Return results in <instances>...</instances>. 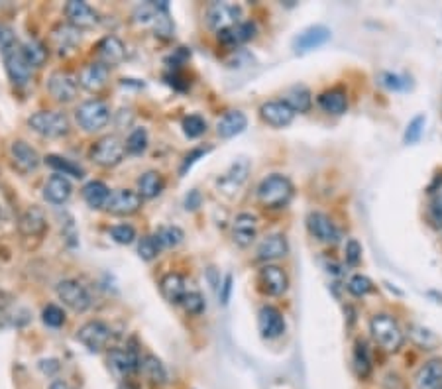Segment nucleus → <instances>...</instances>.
<instances>
[{
  "label": "nucleus",
  "mask_w": 442,
  "mask_h": 389,
  "mask_svg": "<svg viewBox=\"0 0 442 389\" xmlns=\"http://www.w3.org/2000/svg\"><path fill=\"white\" fill-rule=\"evenodd\" d=\"M0 55L4 61L6 75L16 87H24L32 77V67L28 65L22 53V43L16 38V32L12 28L2 24L0 26Z\"/></svg>",
  "instance_id": "1"
},
{
  "label": "nucleus",
  "mask_w": 442,
  "mask_h": 389,
  "mask_svg": "<svg viewBox=\"0 0 442 389\" xmlns=\"http://www.w3.org/2000/svg\"><path fill=\"white\" fill-rule=\"evenodd\" d=\"M295 194L293 183L285 175L272 173L258 185V201L265 208H285Z\"/></svg>",
  "instance_id": "2"
},
{
  "label": "nucleus",
  "mask_w": 442,
  "mask_h": 389,
  "mask_svg": "<svg viewBox=\"0 0 442 389\" xmlns=\"http://www.w3.org/2000/svg\"><path fill=\"white\" fill-rule=\"evenodd\" d=\"M370 332L379 348L385 352H399L405 344V332L397 319L388 312L374 315L370 321Z\"/></svg>",
  "instance_id": "3"
},
{
  "label": "nucleus",
  "mask_w": 442,
  "mask_h": 389,
  "mask_svg": "<svg viewBox=\"0 0 442 389\" xmlns=\"http://www.w3.org/2000/svg\"><path fill=\"white\" fill-rule=\"evenodd\" d=\"M28 126L43 138H63L69 134L71 124L63 112L57 110H39L28 118Z\"/></svg>",
  "instance_id": "4"
},
{
  "label": "nucleus",
  "mask_w": 442,
  "mask_h": 389,
  "mask_svg": "<svg viewBox=\"0 0 442 389\" xmlns=\"http://www.w3.org/2000/svg\"><path fill=\"white\" fill-rule=\"evenodd\" d=\"M110 106L101 101V99H91L79 104L75 110V120L85 132H99V130L106 128V124L110 122Z\"/></svg>",
  "instance_id": "5"
},
{
  "label": "nucleus",
  "mask_w": 442,
  "mask_h": 389,
  "mask_svg": "<svg viewBox=\"0 0 442 389\" xmlns=\"http://www.w3.org/2000/svg\"><path fill=\"white\" fill-rule=\"evenodd\" d=\"M124 156H126V146L114 134L103 136L91 148V159L101 168H117Z\"/></svg>",
  "instance_id": "6"
},
{
  "label": "nucleus",
  "mask_w": 442,
  "mask_h": 389,
  "mask_svg": "<svg viewBox=\"0 0 442 389\" xmlns=\"http://www.w3.org/2000/svg\"><path fill=\"white\" fill-rule=\"evenodd\" d=\"M55 293H57L59 301H63V305L69 307L71 311L85 312L91 309V293L77 279H63V281H59L57 287H55Z\"/></svg>",
  "instance_id": "7"
},
{
  "label": "nucleus",
  "mask_w": 442,
  "mask_h": 389,
  "mask_svg": "<svg viewBox=\"0 0 442 389\" xmlns=\"http://www.w3.org/2000/svg\"><path fill=\"white\" fill-rule=\"evenodd\" d=\"M242 22V8L232 2H212L207 8V24L217 34L238 26Z\"/></svg>",
  "instance_id": "8"
},
{
  "label": "nucleus",
  "mask_w": 442,
  "mask_h": 389,
  "mask_svg": "<svg viewBox=\"0 0 442 389\" xmlns=\"http://www.w3.org/2000/svg\"><path fill=\"white\" fill-rule=\"evenodd\" d=\"M77 340L89 352H103L112 340V328L103 321H89L77 330Z\"/></svg>",
  "instance_id": "9"
},
{
  "label": "nucleus",
  "mask_w": 442,
  "mask_h": 389,
  "mask_svg": "<svg viewBox=\"0 0 442 389\" xmlns=\"http://www.w3.org/2000/svg\"><path fill=\"white\" fill-rule=\"evenodd\" d=\"M140 352L134 344H126L122 348H112L108 352V366L118 377H130L140 370Z\"/></svg>",
  "instance_id": "10"
},
{
  "label": "nucleus",
  "mask_w": 442,
  "mask_h": 389,
  "mask_svg": "<svg viewBox=\"0 0 442 389\" xmlns=\"http://www.w3.org/2000/svg\"><path fill=\"white\" fill-rule=\"evenodd\" d=\"M307 228H309L312 238H317L321 244H328V246L339 244V226H336V224L332 222V219H330L328 215H325V212H319V210L309 212V217H307Z\"/></svg>",
  "instance_id": "11"
},
{
  "label": "nucleus",
  "mask_w": 442,
  "mask_h": 389,
  "mask_svg": "<svg viewBox=\"0 0 442 389\" xmlns=\"http://www.w3.org/2000/svg\"><path fill=\"white\" fill-rule=\"evenodd\" d=\"M258 283H260L261 293L270 297H281L289 289V275L283 268L265 263L258 273Z\"/></svg>",
  "instance_id": "12"
},
{
  "label": "nucleus",
  "mask_w": 442,
  "mask_h": 389,
  "mask_svg": "<svg viewBox=\"0 0 442 389\" xmlns=\"http://www.w3.org/2000/svg\"><path fill=\"white\" fill-rule=\"evenodd\" d=\"M258 328H260L261 337L265 340H275V338L283 337L287 330L283 312L273 305H263L258 312Z\"/></svg>",
  "instance_id": "13"
},
{
  "label": "nucleus",
  "mask_w": 442,
  "mask_h": 389,
  "mask_svg": "<svg viewBox=\"0 0 442 389\" xmlns=\"http://www.w3.org/2000/svg\"><path fill=\"white\" fill-rule=\"evenodd\" d=\"M143 199L140 197L138 191H132V189H118L114 193H110V199L106 203V210L110 215H117V217H130L134 212H138L142 208Z\"/></svg>",
  "instance_id": "14"
},
{
  "label": "nucleus",
  "mask_w": 442,
  "mask_h": 389,
  "mask_svg": "<svg viewBox=\"0 0 442 389\" xmlns=\"http://www.w3.org/2000/svg\"><path fill=\"white\" fill-rule=\"evenodd\" d=\"M10 157H12L14 168L18 169L20 173H34L41 163V157L36 152V148H32L30 143H26L24 140H16L10 146Z\"/></svg>",
  "instance_id": "15"
},
{
  "label": "nucleus",
  "mask_w": 442,
  "mask_h": 389,
  "mask_svg": "<svg viewBox=\"0 0 442 389\" xmlns=\"http://www.w3.org/2000/svg\"><path fill=\"white\" fill-rule=\"evenodd\" d=\"M48 91H50V94H52L57 103H71V101H75V97H77V79L71 77L69 73L57 71V73H53L52 77H50V81H48Z\"/></svg>",
  "instance_id": "16"
},
{
  "label": "nucleus",
  "mask_w": 442,
  "mask_h": 389,
  "mask_svg": "<svg viewBox=\"0 0 442 389\" xmlns=\"http://www.w3.org/2000/svg\"><path fill=\"white\" fill-rule=\"evenodd\" d=\"M108 75H110V69H108L106 65L99 63V61H92V63H87L79 71L77 83L85 91L99 92L106 87Z\"/></svg>",
  "instance_id": "17"
},
{
  "label": "nucleus",
  "mask_w": 442,
  "mask_h": 389,
  "mask_svg": "<svg viewBox=\"0 0 442 389\" xmlns=\"http://www.w3.org/2000/svg\"><path fill=\"white\" fill-rule=\"evenodd\" d=\"M260 117L272 128H287L293 122L295 112L283 101H268L260 106Z\"/></svg>",
  "instance_id": "18"
},
{
  "label": "nucleus",
  "mask_w": 442,
  "mask_h": 389,
  "mask_svg": "<svg viewBox=\"0 0 442 389\" xmlns=\"http://www.w3.org/2000/svg\"><path fill=\"white\" fill-rule=\"evenodd\" d=\"M258 238V219L250 212H240L232 222V240L236 246H252Z\"/></svg>",
  "instance_id": "19"
},
{
  "label": "nucleus",
  "mask_w": 442,
  "mask_h": 389,
  "mask_svg": "<svg viewBox=\"0 0 442 389\" xmlns=\"http://www.w3.org/2000/svg\"><path fill=\"white\" fill-rule=\"evenodd\" d=\"M66 16L67 24L75 26L77 30H87V28L97 26V22H99V14L94 12V8L89 6L87 2H81V0L67 2Z\"/></svg>",
  "instance_id": "20"
},
{
  "label": "nucleus",
  "mask_w": 442,
  "mask_h": 389,
  "mask_svg": "<svg viewBox=\"0 0 442 389\" xmlns=\"http://www.w3.org/2000/svg\"><path fill=\"white\" fill-rule=\"evenodd\" d=\"M81 43V30L71 24H57L52 30V46L59 55H69Z\"/></svg>",
  "instance_id": "21"
},
{
  "label": "nucleus",
  "mask_w": 442,
  "mask_h": 389,
  "mask_svg": "<svg viewBox=\"0 0 442 389\" xmlns=\"http://www.w3.org/2000/svg\"><path fill=\"white\" fill-rule=\"evenodd\" d=\"M97 57H99V63L106 65L110 69V67H117L124 61L126 48H124L122 39L117 38V36H106L97 43Z\"/></svg>",
  "instance_id": "22"
},
{
  "label": "nucleus",
  "mask_w": 442,
  "mask_h": 389,
  "mask_svg": "<svg viewBox=\"0 0 442 389\" xmlns=\"http://www.w3.org/2000/svg\"><path fill=\"white\" fill-rule=\"evenodd\" d=\"M41 191H43V199L48 203H52V205H63V203L69 201V197L73 194V185H71V181L67 177L55 173V175H52L48 181L43 183Z\"/></svg>",
  "instance_id": "23"
},
{
  "label": "nucleus",
  "mask_w": 442,
  "mask_h": 389,
  "mask_svg": "<svg viewBox=\"0 0 442 389\" xmlns=\"http://www.w3.org/2000/svg\"><path fill=\"white\" fill-rule=\"evenodd\" d=\"M289 254V244L283 234H270L265 236L258 246L256 258L260 261H275V259L285 258Z\"/></svg>",
  "instance_id": "24"
},
{
  "label": "nucleus",
  "mask_w": 442,
  "mask_h": 389,
  "mask_svg": "<svg viewBox=\"0 0 442 389\" xmlns=\"http://www.w3.org/2000/svg\"><path fill=\"white\" fill-rule=\"evenodd\" d=\"M416 389H441L442 388V358H432L425 362L415 376Z\"/></svg>",
  "instance_id": "25"
},
{
  "label": "nucleus",
  "mask_w": 442,
  "mask_h": 389,
  "mask_svg": "<svg viewBox=\"0 0 442 389\" xmlns=\"http://www.w3.org/2000/svg\"><path fill=\"white\" fill-rule=\"evenodd\" d=\"M159 291L163 299L171 303V305H181L183 297L187 295V281L183 277L181 273H168L161 277L159 281Z\"/></svg>",
  "instance_id": "26"
},
{
  "label": "nucleus",
  "mask_w": 442,
  "mask_h": 389,
  "mask_svg": "<svg viewBox=\"0 0 442 389\" xmlns=\"http://www.w3.org/2000/svg\"><path fill=\"white\" fill-rule=\"evenodd\" d=\"M248 126V118L242 110H228L224 112L219 122H217V134L228 140V138H234L238 134H242Z\"/></svg>",
  "instance_id": "27"
},
{
  "label": "nucleus",
  "mask_w": 442,
  "mask_h": 389,
  "mask_svg": "<svg viewBox=\"0 0 442 389\" xmlns=\"http://www.w3.org/2000/svg\"><path fill=\"white\" fill-rule=\"evenodd\" d=\"M330 39V30L325 26H312L307 28L305 32H301L299 36L295 38V50L299 53L311 52L317 50L321 46H325L326 41Z\"/></svg>",
  "instance_id": "28"
},
{
  "label": "nucleus",
  "mask_w": 442,
  "mask_h": 389,
  "mask_svg": "<svg viewBox=\"0 0 442 389\" xmlns=\"http://www.w3.org/2000/svg\"><path fill=\"white\" fill-rule=\"evenodd\" d=\"M256 36V24L254 22H240L238 26L219 32V41L226 48H238L242 43H246Z\"/></svg>",
  "instance_id": "29"
},
{
  "label": "nucleus",
  "mask_w": 442,
  "mask_h": 389,
  "mask_svg": "<svg viewBox=\"0 0 442 389\" xmlns=\"http://www.w3.org/2000/svg\"><path fill=\"white\" fill-rule=\"evenodd\" d=\"M46 228H48V219L39 207H30L20 219V232L26 236H39L46 232Z\"/></svg>",
  "instance_id": "30"
},
{
  "label": "nucleus",
  "mask_w": 442,
  "mask_h": 389,
  "mask_svg": "<svg viewBox=\"0 0 442 389\" xmlns=\"http://www.w3.org/2000/svg\"><path fill=\"white\" fill-rule=\"evenodd\" d=\"M248 173H250V163L248 159H238L234 161L230 169L224 173V177L219 179V187H222L224 191H234V189H240L244 181L248 179Z\"/></svg>",
  "instance_id": "31"
},
{
  "label": "nucleus",
  "mask_w": 442,
  "mask_h": 389,
  "mask_svg": "<svg viewBox=\"0 0 442 389\" xmlns=\"http://www.w3.org/2000/svg\"><path fill=\"white\" fill-rule=\"evenodd\" d=\"M81 194H83V199H85V203L89 207L99 210V208L106 207V203L110 199V189L106 187V183L92 179V181L85 183V187L81 189Z\"/></svg>",
  "instance_id": "32"
},
{
  "label": "nucleus",
  "mask_w": 442,
  "mask_h": 389,
  "mask_svg": "<svg viewBox=\"0 0 442 389\" xmlns=\"http://www.w3.org/2000/svg\"><path fill=\"white\" fill-rule=\"evenodd\" d=\"M140 370H142L143 376H145V379L150 383L159 386V388L168 383V370H165L163 362L157 356H154V354L143 356L142 362H140Z\"/></svg>",
  "instance_id": "33"
},
{
  "label": "nucleus",
  "mask_w": 442,
  "mask_h": 389,
  "mask_svg": "<svg viewBox=\"0 0 442 389\" xmlns=\"http://www.w3.org/2000/svg\"><path fill=\"white\" fill-rule=\"evenodd\" d=\"M283 103L297 114V112H309L312 106V94L311 91L305 87V85H295L291 89H287L285 97H283Z\"/></svg>",
  "instance_id": "34"
},
{
  "label": "nucleus",
  "mask_w": 442,
  "mask_h": 389,
  "mask_svg": "<svg viewBox=\"0 0 442 389\" xmlns=\"http://www.w3.org/2000/svg\"><path fill=\"white\" fill-rule=\"evenodd\" d=\"M319 106L328 114H344L348 110V97L344 89H330L319 97Z\"/></svg>",
  "instance_id": "35"
},
{
  "label": "nucleus",
  "mask_w": 442,
  "mask_h": 389,
  "mask_svg": "<svg viewBox=\"0 0 442 389\" xmlns=\"http://www.w3.org/2000/svg\"><path fill=\"white\" fill-rule=\"evenodd\" d=\"M165 189V179L157 171H145L138 179V193L142 199H156Z\"/></svg>",
  "instance_id": "36"
},
{
  "label": "nucleus",
  "mask_w": 442,
  "mask_h": 389,
  "mask_svg": "<svg viewBox=\"0 0 442 389\" xmlns=\"http://www.w3.org/2000/svg\"><path fill=\"white\" fill-rule=\"evenodd\" d=\"M22 53H24V59H26L32 69L41 67L48 61V55H50L48 48L36 38H28L26 41H22Z\"/></svg>",
  "instance_id": "37"
},
{
  "label": "nucleus",
  "mask_w": 442,
  "mask_h": 389,
  "mask_svg": "<svg viewBox=\"0 0 442 389\" xmlns=\"http://www.w3.org/2000/svg\"><path fill=\"white\" fill-rule=\"evenodd\" d=\"M43 161H46V166H50L55 173H59V175H63V177H67V175H71V177H75V179H83V177H85V169L81 168V166H77V163H73V161L67 159V157L50 154V156L43 157Z\"/></svg>",
  "instance_id": "38"
},
{
  "label": "nucleus",
  "mask_w": 442,
  "mask_h": 389,
  "mask_svg": "<svg viewBox=\"0 0 442 389\" xmlns=\"http://www.w3.org/2000/svg\"><path fill=\"white\" fill-rule=\"evenodd\" d=\"M152 28H154L157 38L170 39L173 36L175 26H173L170 18V4L168 2H157V14L154 22H152Z\"/></svg>",
  "instance_id": "39"
},
{
  "label": "nucleus",
  "mask_w": 442,
  "mask_h": 389,
  "mask_svg": "<svg viewBox=\"0 0 442 389\" xmlns=\"http://www.w3.org/2000/svg\"><path fill=\"white\" fill-rule=\"evenodd\" d=\"M352 363H354L356 376L360 377V379H365V377L372 374V356H370V350H368V346H365L362 340H358L356 346H354Z\"/></svg>",
  "instance_id": "40"
},
{
  "label": "nucleus",
  "mask_w": 442,
  "mask_h": 389,
  "mask_svg": "<svg viewBox=\"0 0 442 389\" xmlns=\"http://www.w3.org/2000/svg\"><path fill=\"white\" fill-rule=\"evenodd\" d=\"M154 238L157 240V244L161 250H171V248H177L183 242L185 238V232H183L179 226H173V224H168V226H159L157 232L154 234Z\"/></svg>",
  "instance_id": "41"
},
{
  "label": "nucleus",
  "mask_w": 442,
  "mask_h": 389,
  "mask_svg": "<svg viewBox=\"0 0 442 389\" xmlns=\"http://www.w3.org/2000/svg\"><path fill=\"white\" fill-rule=\"evenodd\" d=\"M126 154H132V156H140L148 150V132L145 128H134L130 132V136L126 138Z\"/></svg>",
  "instance_id": "42"
},
{
  "label": "nucleus",
  "mask_w": 442,
  "mask_h": 389,
  "mask_svg": "<svg viewBox=\"0 0 442 389\" xmlns=\"http://www.w3.org/2000/svg\"><path fill=\"white\" fill-rule=\"evenodd\" d=\"M181 126L187 138H201L207 132V120L199 114H189L183 118Z\"/></svg>",
  "instance_id": "43"
},
{
  "label": "nucleus",
  "mask_w": 442,
  "mask_h": 389,
  "mask_svg": "<svg viewBox=\"0 0 442 389\" xmlns=\"http://www.w3.org/2000/svg\"><path fill=\"white\" fill-rule=\"evenodd\" d=\"M348 291H350L354 297H365V295H370L376 287L372 283V279L370 277H365L362 273H356V275H352L350 281H348Z\"/></svg>",
  "instance_id": "44"
},
{
  "label": "nucleus",
  "mask_w": 442,
  "mask_h": 389,
  "mask_svg": "<svg viewBox=\"0 0 442 389\" xmlns=\"http://www.w3.org/2000/svg\"><path fill=\"white\" fill-rule=\"evenodd\" d=\"M181 307L185 309L187 315L199 317V315H203L205 307H207V303H205V297H203L199 291H187V295H185L181 301Z\"/></svg>",
  "instance_id": "45"
},
{
  "label": "nucleus",
  "mask_w": 442,
  "mask_h": 389,
  "mask_svg": "<svg viewBox=\"0 0 442 389\" xmlns=\"http://www.w3.org/2000/svg\"><path fill=\"white\" fill-rule=\"evenodd\" d=\"M41 321H43L46 326H50V328H59V326L66 324V311H63L61 307L50 303V305H46L43 311H41Z\"/></svg>",
  "instance_id": "46"
},
{
  "label": "nucleus",
  "mask_w": 442,
  "mask_h": 389,
  "mask_svg": "<svg viewBox=\"0 0 442 389\" xmlns=\"http://www.w3.org/2000/svg\"><path fill=\"white\" fill-rule=\"evenodd\" d=\"M159 252H161V248L157 244V240L152 236V234H145L140 238V242H138V254H140V258L143 261H152V259H156L159 256Z\"/></svg>",
  "instance_id": "47"
},
{
  "label": "nucleus",
  "mask_w": 442,
  "mask_h": 389,
  "mask_svg": "<svg viewBox=\"0 0 442 389\" xmlns=\"http://www.w3.org/2000/svg\"><path fill=\"white\" fill-rule=\"evenodd\" d=\"M110 238L120 244V246H130L132 242L136 240V228L132 226V224H114L112 228H110Z\"/></svg>",
  "instance_id": "48"
},
{
  "label": "nucleus",
  "mask_w": 442,
  "mask_h": 389,
  "mask_svg": "<svg viewBox=\"0 0 442 389\" xmlns=\"http://www.w3.org/2000/svg\"><path fill=\"white\" fill-rule=\"evenodd\" d=\"M425 124H427V117H425V114H419V117L413 118V120L407 124V130H405V143L419 142L421 136H423V132H425Z\"/></svg>",
  "instance_id": "49"
},
{
  "label": "nucleus",
  "mask_w": 442,
  "mask_h": 389,
  "mask_svg": "<svg viewBox=\"0 0 442 389\" xmlns=\"http://www.w3.org/2000/svg\"><path fill=\"white\" fill-rule=\"evenodd\" d=\"M429 221L432 222L436 228H442V189L430 197Z\"/></svg>",
  "instance_id": "50"
},
{
  "label": "nucleus",
  "mask_w": 442,
  "mask_h": 389,
  "mask_svg": "<svg viewBox=\"0 0 442 389\" xmlns=\"http://www.w3.org/2000/svg\"><path fill=\"white\" fill-rule=\"evenodd\" d=\"M344 259H346V263H348V266H354V268L360 263V259H362V246H360V242H358V240L350 238V240L346 242V248H344Z\"/></svg>",
  "instance_id": "51"
},
{
  "label": "nucleus",
  "mask_w": 442,
  "mask_h": 389,
  "mask_svg": "<svg viewBox=\"0 0 442 389\" xmlns=\"http://www.w3.org/2000/svg\"><path fill=\"white\" fill-rule=\"evenodd\" d=\"M208 152H210V148H195L191 154H187L185 159H183L181 175H185V173H187V169H191V166H193L195 161H199V159L205 156V154H208Z\"/></svg>",
  "instance_id": "52"
},
{
  "label": "nucleus",
  "mask_w": 442,
  "mask_h": 389,
  "mask_svg": "<svg viewBox=\"0 0 442 389\" xmlns=\"http://www.w3.org/2000/svg\"><path fill=\"white\" fill-rule=\"evenodd\" d=\"M381 79H383L381 83H383L388 89H391V91H401V89L407 87V81L399 77V75H393V73H383Z\"/></svg>",
  "instance_id": "53"
},
{
  "label": "nucleus",
  "mask_w": 442,
  "mask_h": 389,
  "mask_svg": "<svg viewBox=\"0 0 442 389\" xmlns=\"http://www.w3.org/2000/svg\"><path fill=\"white\" fill-rule=\"evenodd\" d=\"M221 289H222L221 291L222 305H226V303L230 301V293H232V275H226V277H224Z\"/></svg>",
  "instance_id": "54"
},
{
  "label": "nucleus",
  "mask_w": 442,
  "mask_h": 389,
  "mask_svg": "<svg viewBox=\"0 0 442 389\" xmlns=\"http://www.w3.org/2000/svg\"><path fill=\"white\" fill-rule=\"evenodd\" d=\"M201 207V193L199 191H191V193L185 197V208L187 210H195Z\"/></svg>",
  "instance_id": "55"
},
{
  "label": "nucleus",
  "mask_w": 442,
  "mask_h": 389,
  "mask_svg": "<svg viewBox=\"0 0 442 389\" xmlns=\"http://www.w3.org/2000/svg\"><path fill=\"white\" fill-rule=\"evenodd\" d=\"M50 389H75L73 386H69L67 381H63V379H55L52 386H50Z\"/></svg>",
  "instance_id": "56"
},
{
  "label": "nucleus",
  "mask_w": 442,
  "mask_h": 389,
  "mask_svg": "<svg viewBox=\"0 0 442 389\" xmlns=\"http://www.w3.org/2000/svg\"><path fill=\"white\" fill-rule=\"evenodd\" d=\"M118 389H140V388H138V386H136L134 381H128V379H126L124 383H120V388H118Z\"/></svg>",
  "instance_id": "57"
},
{
  "label": "nucleus",
  "mask_w": 442,
  "mask_h": 389,
  "mask_svg": "<svg viewBox=\"0 0 442 389\" xmlns=\"http://www.w3.org/2000/svg\"><path fill=\"white\" fill-rule=\"evenodd\" d=\"M441 389H442V388H441Z\"/></svg>",
  "instance_id": "58"
}]
</instances>
